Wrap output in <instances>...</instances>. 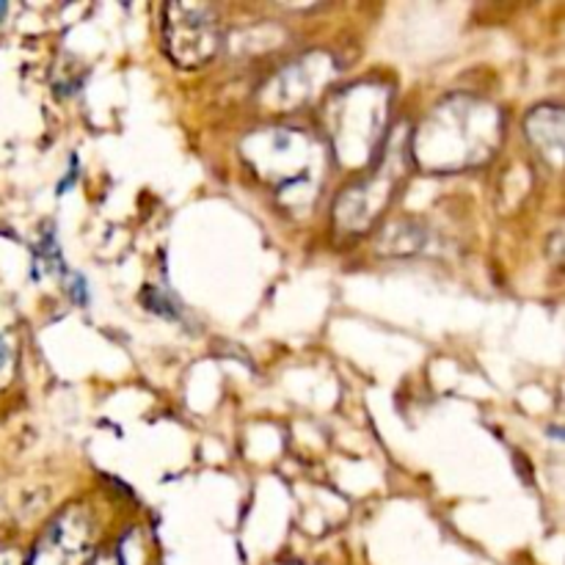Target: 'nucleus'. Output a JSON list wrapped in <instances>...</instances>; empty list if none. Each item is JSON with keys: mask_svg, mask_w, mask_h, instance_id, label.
Here are the masks:
<instances>
[{"mask_svg": "<svg viewBox=\"0 0 565 565\" xmlns=\"http://www.w3.org/2000/svg\"><path fill=\"white\" fill-rule=\"evenodd\" d=\"M500 141V108L469 94H456L425 116L408 138V154H414L423 169L447 174L489 160Z\"/></svg>", "mask_w": 565, "mask_h": 565, "instance_id": "f257e3e1", "label": "nucleus"}, {"mask_svg": "<svg viewBox=\"0 0 565 565\" xmlns=\"http://www.w3.org/2000/svg\"><path fill=\"white\" fill-rule=\"evenodd\" d=\"M390 92L384 86H351L334 94L326 105V127L337 158L348 169L375 163L386 136Z\"/></svg>", "mask_w": 565, "mask_h": 565, "instance_id": "f03ea898", "label": "nucleus"}, {"mask_svg": "<svg viewBox=\"0 0 565 565\" xmlns=\"http://www.w3.org/2000/svg\"><path fill=\"white\" fill-rule=\"evenodd\" d=\"M243 158L259 180L270 182L285 196L298 191V199H312L318 185V147L303 130L296 127L254 130L243 141Z\"/></svg>", "mask_w": 565, "mask_h": 565, "instance_id": "7ed1b4c3", "label": "nucleus"}, {"mask_svg": "<svg viewBox=\"0 0 565 565\" xmlns=\"http://www.w3.org/2000/svg\"><path fill=\"white\" fill-rule=\"evenodd\" d=\"M408 149L395 154H381L373 163L364 180L353 182L340 193L334 204L337 224L345 232H364L384 215V210L392 204L397 185L403 182V169H406Z\"/></svg>", "mask_w": 565, "mask_h": 565, "instance_id": "20e7f679", "label": "nucleus"}, {"mask_svg": "<svg viewBox=\"0 0 565 565\" xmlns=\"http://www.w3.org/2000/svg\"><path fill=\"white\" fill-rule=\"evenodd\" d=\"M163 39L174 64H207L221 50L218 14L202 3H169L163 11Z\"/></svg>", "mask_w": 565, "mask_h": 565, "instance_id": "39448f33", "label": "nucleus"}, {"mask_svg": "<svg viewBox=\"0 0 565 565\" xmlns=\"http://www.w3.org/2000/svg\"><path fill=\"white\" fill-rule=\"evenodd\" d=\"M334 77V64H331L326 55L312 53L307 58H298L292 64H287L274 81L265 86L263 103L268 108H281L292 110L298 105H307L323 92V86H329V81Z\"/></svg>", "mask_w": 565, "mask_h": 565, "instance_id": "423d86ee", "label": "nucleus"}, {"mask_svg": "<svg viewBox=\"0 0 565 565\" xmlns=\"http://www.w3.org/2000/svg\"><path fill=\"white\" fill-rule=\"evenodd\" d=\"M94 530L83 508L61 513L39 541L31 565H86L92 557Z\"/></svg>", "mask_w": 565, "mask_h": 565, "instance_id": "0eeeda50", "label": "nucleus"}, {"mask_svg": "<svg viewBox=\"0 0 565 565\" xmlns=\"http://www.w3.org/2000/svg\"><path fill=\"white\" fill-rule=\"evenodd\" d=\"M527 136L530 141L535 143V149H539L552 166H561L565 136V119L561 105H539V108L527 116Z\"/></svg>", "mask_w": 565, "mask_h": 565, "instance_id": "6e6552de", "label": "nucleus"}, {"mask_svg": "<svg viewBox=\"0 0 565 565\" xmlns=\"http://www.w3.org/2000/svg\"><path fill=\"white\" fill-rule=\"evenodd\" d=\"M141 298H143V303L152 309V312L163 315V318H177V315H180V312H177L174 303H171V298L166 296V292H160L158 287H147Z\"/></svg>", "mask_w": 565, "mask_h": 565, "instance_id": "1a4fd4ad", "label": "nucleus"}, {"mask_svg": "<svg viewBox=\"0 0 565 565\" xmlns=\"http://www.w3.org/2000/svg\"><path fill=\"white\" fill-rule=\"evenodd\" d=\"M70 292H72V298H75V303H86V281H83V276L72 274Z\"/></svg>", "mask_w": 565, "mask_h": 565, "instance_id": "9d476101", "label": "nucleus"}, {"mask_svg": "<svg viewBox=\"0 0 565 565\" xmlns=\"http://www.w3.org/2000/svg\"><path fill=\"white\" fill-rule=\"evenodd\" d=\"M94 565H127L125 557L119 555V552H105V555H99Z\"/></svg>", "mask_w": 565, "mask_h": 565, "instance_id": "9b49d317", "label": "nucleus"}, {"mask_svg": "<svg viewBox=\"0 0 565 565\" xmlns=\"http://www.w3.org/2000/svg\"><path fill=\"white\" fill-rule=\"evenodd\" d=\"M0 565H20V557H17V552L3 550L0 552Z\"/></svg>", "mask_w": 565, "mask_h": 565, "instance_id": "f8f14e48", "label": "nucleus"}]
</instances>
